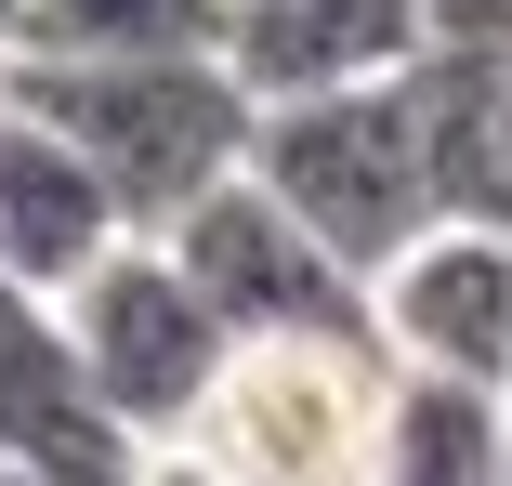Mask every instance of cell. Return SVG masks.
Here are the masks:
<instances>
[{"instance_id":"4","label":"cell","mask_w":512,"mask_h":486,"mask_svg":"<svg viewBox=\"0 0 512 486\" xmlns=\"http://www.w3.org/2000/svg\"><path fill=\"white\" fill-rule=\"evenodd\" d=\"M53 316H66V342H79V381L145 434V460L171 447V421L211 395V368H224V342H237L158 237H106V250L53 289Z\"/></svg>"},{"instance_id":"3","label":"cell","mask_w":512,"mask_h":486,"mask_svg":"<svg viewBox=\"0 0 512 486\" xmlns=\"http://www.w3.org/2000/svg\"><path fill=\"white\" fill-rule=\"evenodd\" d=\"M237 171H263L276 211H302L355 276H381L407 237L447 211V198H434V132H421L407 66H394V79H342V92H276V106H250Z\"/></svg>"},{"instance_id":"11","label":"cell","mask_w":512,"mask_h":486,"mask_svg":"<svg viewBox=\"0 0 512 486\" xmlns=\"http://www.w3.org/2000/svg\"><path fill=\"white\" fill-rule=\"evenodd\" d=\"M224 0H0V53H211Z\"/></svg>"},{"instance_id":"10","label":"cell","mask_w":512,"mask_h":486,"mask_svg":"<svg viewBox=\"0 0 512 486\" xmlns=\"http://www.w3.org/2000/svg\"><path fill=\"white\" fill-rule=\"evenodd\" d=\"M499 421H512V395H499V381H460V368H394V381H381L368 473H394V486H499Z\"/></svg>"},{"instance_id":"1","label":"cell","mask_w":512,"mask_h":486,"mask_svg":"<svg viewBox=\"0 0 512 486\" xmlns=\"http://www.w3.org/2000/svg\"><path fill=\"white\" fill-rule=\"evenodd\" d=\"M0 92L40 106L92 171L132 237H158L197 184H224L250 145V92L224 53H0Z\"/></svg>"},{"instance_id":"12","label":"cell","mask_w":512,"mask_h":486,"mask_svg":"<svg viewBox=\"0 0 512 486\" xmlns=\"http://www.w3.org/2000/svg\"><path fill=\"white\" fill-rule=\"evenodd\" d=\"M499 395H512V368H499Z\"/></svg>"},{"instance_id":"6","label":"cell","mask_w":512,"mask_h":486,"mask_svg":"<svg viewBox=\"0 0 512 486\" xmlns=\"http://www.w3.org/2000/svg\"><path fill=\"white\" fill-rule=\"evenodd\" d=\"M368 329L394 368H460V381H499L512 368V224H473V211H434L381 276H368Z\"/></svg>"},{"instance_id":"7","label":"cell","mask_w":512,"mask_h":486,"mask_svg":"<svg viewBox=\"0 0 512 486\" xmlns=\"http://www.w3.org/2000/svg\"><path fill=\"white\" fill-rule=\"evenodd\" d=\"M0 473H14V486H53V473H158L145 434L79 381V342L53 316V289H14V276H0Z\"/></svg>"},{"instance_id":"5","label":"cell","mask_w":512,"mask_h":486,"mask_svg":"<svg viewBox=\"0 0 512 486\" xmlns=\"http://www.w3.org/2000/svg\"><path fill=\"white\" fill-rule=\"evenodd\" d=\"M158 250L197 276V303H211L224 329H368V276L302 224V211H276L263 171L197 184V198L158 224Z\"/></svg>"},{"instance_id":"8","label":"cell","mask_w":512,"mask_h":486,"mask_svg":"<svg viewBox=\"0 0 512 486\" xmlns=\"http://www.w3.org/2000/svg\"><path fill=\"white\" fill-rule=\"evenodd\" d=\"M211 53L237 66L250 106H276V92H342V79H394V66H421V0H224Z\"/></svg>"},{"instance_id":"2","label":"cell","mask_w":512,"mask_h":486,"mask_svg":"<svg viewBox=\"0 0 512 486\" xmlns=\"http://www.w3.org/2000/svg\"><path fill=\"white\" fill-rule=\"evenodd\" d=\"M381 329H237L211 395L158 447V473H237V486H342L381 434Z\"/></svg>"},{"instance_id":"9","label":"cell","mask_w":512,"mask_h":486,"mask_svg":"<svg viewBox=\"0 0 512 486\" xmlns=\"http://www.w3.org/2000/svg\"><path fill=\"white\" fill-rule=\"evenodd\" d=\"M106 237H132L119 198H106V171H92L40 106L0 92V276L14 289H66Z\"/></svg>"}]
</instances>
